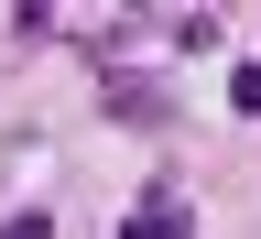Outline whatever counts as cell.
<instances>
[{
  "label": "cell",
  "instance_id": "cell-2",
  "mask_svg": "<svg viewBox=\"0 0 261 239\" xmlns=\"http://www.w3.org/2000/svg\"><path fill=\"white\" fill-rule=\"evenodd\" d=\"M120 239H185V196H174V185H152L142 207L120 218Z\"/></svg>",
  "mask_w": 261,
  "mask_h": 239
},
{
  "label": "cell",
  "instance_id": "cell-1",
  "mask_svg": "<svg viewBox=\"0 0 261 239\" xmlns=\"http://www.w3.org/2000/svg\"><path fill=\"white\" fill-rule=\"evenodd\" d=\"M98 109L130 120V130H163V120H174V87H163V76H109V87H98Z\"/></svg>",
  "mask_w": 261,
  "mask_h": 239
},
{
  "label": "cell",
  "instance_id": "cell-3",
  "mask_svg": "<svg viewBox=\"0 0 261 239\" xmlns=\"http://www.w3.org/2000/svg\"><path fill=\"white\" fill-rule=\"evenodd\" d=\"M228 109H240V120H261V65H240V76H228Z\"/></svg>",
  "mask_w": 261,
  "mask_h": 239
},
{
  "label": "cell",
  "instance_id": "cell-4",
  "mask_svg": "<svg viewBox=\"0 0 261 239\" xmlns=\"http://www.w3.org/2000/svg\"><path fill=\"white\" fill-rule=\"evenodd\" d=\"M0 239H55V218H33V207H22V218H0Z\"/></svg>",
  "mask_w": 261,
  "mask_h": 239
}]
</instances>
